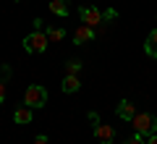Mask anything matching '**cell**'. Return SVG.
Masks as SVG:
<instances>
[{
	"mask_svg": "<svg viewBox=\"0 0 157 144\" xmlns=\"http://www.w3.org/2000/svg\"><path fill=\"white\" fill-rule=\"evenodd\" d=\"M24 105L32 107V110H37V107H45V105H47V89L42 87V84H32V87H26Z\"/></svg>",
	"mask_w": 157,
	"mask_h": 144,
	"instance_id": "obj_2",
	"label": "cell"
},
{
	"mask_svg": "<svg viewBox=\"0 0 157 144\" xmlns=\"http://www.w3.org/2000/svg\"><path fill=\"white\" fill-rule=\"evenodd\" d=\"M32 118H34V115H32V107H26V105L13 110V121H16L18 126H29V123H32Z\"/></svg>",
	"mask_w": 157,
	"mask_h": 144,
	"instance_id": "obj_8",
	"label": "cell"
},
{
	"mask_svg": "<svg viewBox=\"0 0 157 144\" xmlns=\"http://www.w3.org/2000/svg\"><path fill=\"white\" fill-rule=\"evenodd\" d=\"M34 144H47V136H45V134H39V136H34Z\"/></svg>",
	"mask_w": 157,
	"mask_h": 144,
	"instance_id": "obj_18",
	"label": "cell"
},
{
	"mask_svg": "<svg viewBox=\"0 0 157 144\" xmlns=\"http://www.w3.org/2000/svg\"><path fill=\"white\" fill-rule=\"evenodd\" d=\"M97 37V32L92 26H86V24H81V26L73 32V45H86V42H92V39Z\"/></svg>",
	"mask_w": 157,
	"mask_h": 144,
	"instance_id": "obj_5",
	"label": "cell"
},
{
	"mask_svg": "<svg viewBox=\"0 0 157 144\" xmlns=\"http://www.w3.org/2000/svg\"><path fill=\"white\" fill-rule=\"evenodd\" d=\"M147 144H157V131H155V134H149V136H147Z\"/></svg>",
	"mask_w": 157,
	"mask_h": 144,
	"instance_id": "obj_19",
	"label": "cell"
},
{
	"mask_svg": "<svg viewBox=\"0 0 157 144\" xmlns=\"http://www.w3.org/2000/svg\"><path fill=\"white\" fill-rule=\"evenodd\" d=\"M155 21H157V16H155Z\"/></svg>",
	"mask_w": 157,
	"mask_h": 144,
	"instance_id": "obj_21",
	"label": "cell"
},
{
	"mask_svg": "<svg viewBox=\"0 0 157 144\" xmlns=\"http://www.w3.org/2000/svg\"><path fill=\"white\" fill-rule=\"evenodd\" d=\"M78 89H81L78 76H76V73H66V79H63V92H66V94H73V92H78Z\"/></svg>",
	"mask_w": 157,
	"mask_h": 144,
	"instance_id": "obj_10",
	"label": "cell"
},
{
	"mask_svg": "<svg viewBox=\"0 0 157 144\" xmlns=\"http://www.w3.org/2000/svg\"><path fill=\"white\" fill-rule=\"evenodd\" d=\"M86 118H89V123H92V126H97V123H100V115H97V113H89Z\"/></svg>",
	"mask_w": 157,
	"mask_h": 144,
	"instance_id": "obj_17",
	"label": "cell"
},
{
	"mask_svg": "<svg viewBox=\"0 0 157 144\" xmlns=\"http://www.w3.org/2000/svg\"><path fill=\"white\" fill-rule=\"evenodd\" d=\"M115 113H118L121 121H131V118L136 115V105L131 100H121V102H118V107H115Z\"/></svg>",
	"mask_w": 157,
	"mask_h": 144,
	"instance_id": "obj_7",
	"label": "cell"
},
{
	"mask_svg": "<svg viewBox=\"0 0 157 144\" xmlns=\"http://www.w3.org/2000/svg\"><path fill=\"white\" fill-rule=\"evenodd\" d=\"M123 144H147V142H144V136H141V134H131Z\"/></svg>",
	"mask_w": 157,
	"mask_h": 144,
	"instance_id": "obj_14",
	"label": "cell"
},
{
	"mask_svg": "<svg viewBox=\"0 0 157 144\" xmlns=\"http://www.w3.org/2000/svg\"><path fill=\"white\" fill-rule=\"evenodd\" d=\"M47 39L50 42H60V39H66V29H60V26H47Z\"/></svg>",
	"mask_w": 157,
	"mask_h": 144,
	"instance_id": "obj_12",
	"label": "cell"
},
{
	"mask_svg": "<svg viewBox=\"0 0 157 144\" xmlns=\"http://www.w3.org/2000/svg\"><path fill=\"white\" fill-rule=\"evenodd\" d=\"M47 34L45 32H39V29H34L32 34H26L24 37V50L26 53H34V55H39V53H45L47 50Z\"/></svg>",
	"mask_w": 157,
	"mask_h": 144,
	"instance_id": "obj_3",
	"label": "cell"
},
{
	"mask_svg": "<svg viewBox=\"0 0 157 144\" xmlns=\"http://www.w3.org/2000/svg\"><path fill=\"white\" fill-rule=\"evenodd\" d=\"M50 13L60 18H68V0H50Z\"/></svg>",
	"mask_w": 157,
	"mask_h": 144,
	"instance_id": "obj_11",
	"label": "cell"
},
{
	"mask_svg": "<svg viewBox=\"0 0 157 144\" xmlns=\"http://www.w3.org/2000/svg\"><path fill=\"white\" fill-rule=\"evenodd\" d=\"M113 18H118V11H115V8H107V11H102V21H113Z\"/></svg>",
	"mask_w": 157,
	"mask_h": 144,
	"instance_id": "obj_15",
	"label": "cell"
},
{
	"mask_svg": "<svg viewBox=\"0 0 157 144\" xmlns=\"http://www.w3.org/2000/svg\"><path fill=\"white\" fill-rule=\"evenodd\" d=\"M3 100H6V79H0V105H3Z\"/></svg>",
	"mask_w": 157,
	"mask_h": 144,
	"instance_id": "obj_16",
	"label": "cell"
},
{
	"mask_svg": "<svg viewBox=\"0 0 157 144\" xmlns=\"http://www.w3.org/2000/svg\"><path fill=\"white\" fill-rule=\"evenodd\" d=\"M32 24H34V29H39V32H42V24H45V21H42V18H34Z\"/></svg>",
	"mask_w": 157,
	"mask_h": 144,
	"instance_id": "obj_20",
	"label": "cell"
},
{
	"mask_svg": "<svg viewBox=\"0 0 157 144\" xmlns=\"http://www.w3.org/2000/svg\"><path fill=\"white\" fill-rule=\"evenodd\" d=\"M131 126H134V134H141V136H149V134L157 131V118L152 113H136L131 118Z\"/></svg>",
	"mask_w": 157,
	"mask_h": 144,
	"instance_id": "obj_1",
	"label": "cell"
},
{
	"mask_svg": "<svg viewBox=\"0 0 157 144\" xmlns=\"http://www.w3.org/2000/svg\"><path fill=\"white\" fill-rule=\"evenodd\" d=\"M81 66H84V63L78 60V58H68V60H66V73H76V76H78Z\"/></svg>",
	"mask_w": 157,
	"mask_h": 144,
	"instance_id": "obj_13",
	"label": "cell"
},
{
	"mask_svg": "<svg viewBox=\"0 0 157 144\" xmlns=\"http://www.w3.org/2000/svg\"><path fill=\"white\" fill-rule=\"evenodd\" d=\"M78 18H81L86 26L94 29V26H100V24H102V11L97 6H81V8H78Z\"/></svg>",
	"mask_w": 157,
	"mask_h": 144,
	"instance_id": "obj_4",
	"label": "cell"
},
{
	"mask_svg": "<svg viewBox=\"0 0 157 144\" xmlns=\"http://www.w3.org/2000/svg\"><path fill=\"white\" fill-rule=\"evenodd\" d=\"M144 53H147L149 58H157V26L147 34V39H144Z\"/></svg>",
	"mask_w": 157,
	"mask_h": 144,
	"instance_id": "obj_9",
	"label": "cell"
},
{
	"mask_svg": "<svg viewBox=\"0 0 157 144\" xmlns=\"http://www.w3.org/2000/svg\"><path fill=\"white\" fill-rule=\"evenodd\" d=\"M94 139L102 142V144H110L113 139H115V128L107 126V123H97V126H94Z\"/></svg>",
	"mask_w": 157,
	"mask_h": 144,
	"instance_id": "obj_6",
	"label": "cell"
}]
</instances>
